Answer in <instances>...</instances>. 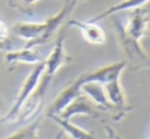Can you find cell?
<instances>
[{
    "label": "cell",
    "mask_w": 150,
    "mask_h": 139,
    "mask_svg": "<svg viewBox=\"0 0 150 139\" xmlns=\"http://www.w3.org/2000/svg\"><path fill=\"white\" fill-rule=\"evenodd\" d=\"M126 68L127 64L125 60L109 64L92 72L82 74V81H83V84L87 82H97V83L105 85L115 80H120V76Z\"/></svg>",
    "instance_id": "8992f818"
},
{
    "label": "cell",
    "mask_w": 150,
    "mask_h": 139,
    "mask_svg": "<svg viewBox=\"0 0 150 139\" xmlns=\"http://www.w3.org/2000/svg\"><path fill=\"white\" fill-rule=\"evenodd\" d=\"M55 139H71L69 137V136L67 135V134L64 133L63 131H61L60 133H59V135L57 134V136H56V138Z\"/></svg>",
    "instance_id": "d6986e66"
},
{
    "label": "cell",
    "mask_w": 150,
    "mask_h": 139,
    "mask_svg": "<svg viewBox=\"0 0 150 139\" xmlns=\"http://www.w3.org/2000/svg\"><path fill=\"white\" fill-rule=\"evenodd\" d=\"M82 93L93 102L100 111H112V106L107 99L104 86L97 82H87L82 85Z\"/></svg>",
    "instance_id": "8fae6325"
},
{
    "label": "cell",
    "mask_w": 150,
    "mask_h": 139,
    "mask_svg": "<svg viewBox=\"0 0 150 139\" xmlns=\"http://www.w3.org/2000/svg\"><path fill=\"white\" fill-rule=\"evenodd\" d=\"M77 3V0H65L59 11L46 21L40 23H16L11 29L12 33L26 41V47L42 45L59 29L67 16L75 9Z\"/></svg>",
    "instance_id": "7a4b0ae2"
},
{
    "label": "cell",
    "mask_w": 150,
    "mask_h": 139,
    "mask_svg": "<svg viewBox=\"0 0 150 139\" xmlns=\"http://www.w3.org/2000/svg\"><path fill=\"white\" fill-rule=\"evenodd\" d=\"M44 69V60L40 64L35 65L34 69L30 72L27 78L25 79L24 83H23L22 87H21L20 91L18 93L16 100H14L13 104H12L11 109L6 113V115L2 118L1 122L2 123H12L16 122V119L18 118L21 111H22L23 106L29 99V97L32 95L34 91L36 90L38 86V83L40 81V78L43 73Z\"/></svg>",
    "instance_id": "277c9868"
},
{
    "label": "cell",
    "mask_w": 150,
    "mask_h": 139,
    "mask_svg": "<svg viewBox=\"0 0 150 139\" xmlns=\"http://www.w3.org/2000/svg\"><path fill=\"white\" fill-rule=\"evenodd\" d=\"M48 118L59 125L62 131L71 139H97L93 133L73 124L71 120L62 119L59 116H49Z\"/></svg>",
    "instance_id": "5bb4252c"
},
{
    "label": "cell",
    "mask_w": 150,
    "mask_h": 139,
    "mask_svg": "<svg viewBox=\"0 0 150 139\" xmlns=\"http://www.w3.org/2000/svg\"><path fill=\"white\" fill-rule=\"evenodd\" d=\"M67 27H75L79 29L84 39L93 45H103L106 42V34L103 28H101L97 23H92L89 21L69 20Z\"/></svg>",
    "instance_id": "30bf717a"
},
{
    "label": "cell",
    "mask_w": 150,
    "mask_h": 139,
    "mask_svg": "<svg viewBox=\"0 0 150 139\" xmlns=\"http://www.w3.org/2000/svg\"><path fill=\"white\" fill-rule=\"evenodd\" d=\"M77 1H78V2H85L86 0H77Z\"/></svg>",
    "instance_id": "ffe728a7"
},
{
    "label": "cell",
    "mask_w": 150,
    "mask_h": 139,
    "mask_svg": "<svg viewBox=\"0 0 150 139\" xmlns=\"http://www.w3.org/2000/svg\"><path fill=\"white\" fill-rule=\"evenodd\" d=\"M12 50V41L8 38L0 40V51H9Z\"/></svg>",
    "instance_id": "2e32d148"
},
{
    "label": "cell",
    "mask_w": 150,
    "mask_h": 139,
    "mask_svg": "<svg viewBox=\"0 0 150 139\" xmlns=\"http://www.w3.org/2000/svg\"><path fill=\"white\" fill-rule=\"evenodd\" d=\"M4 62L9 66L16 64L37 65L43 62V60L39 55V53L34 49V47L24 46L21 49L6 51L5 55H4Z\"/></svg>",
    "instance_id": "7c38bea8"
},
{
    "label": "cell",
    "mask_w": 150,
    "mask_h": 139,
    "mask_svg": "<svg viewBox=\"0 0 150 139\" xmlns=\"http://www.w3.org/2000/svg\"><path fill=\"white\" fill-rule=\"evenodd\" d=\"M115 34L120 50L127 57V67L136 71H148L150 70V56L142 46L141 41L133 39L126 32L122 24L117 18H113Z\"/></svg>",
    "instance_id": "3957f363"
},
{
    "label": "cell",
    "mask_w": 150,
    "mask_h": 139,
    "mask_svg": "<svg viewBox=\"0 0 150 139\" xmlns=\"http://www.w3.org/2000/svg\"><path fill=\"white\" fill-rule=\"evenodd\" d=\"M103 86H104L107 99L112 106L113 121H122L128 115L129 111L132 109V106L129 104L125 90L120 84V80H115V81L107 83Z\"/></svg>",
    "instance_id": "5b68a950"
},
{
    "label": "cell",
    "mask_w": 150,
    "mask_h": 139,
    "mask_svg": "<svg viewBox=\"0 0 150 139\" xmlns=\"http://www.w3.org/2000/svg\"><path fill=\"white\" fill-rule=\"evenodd\" d=\"M7 35H8L7 26H6L3 22H1V21H0V40L7 38Z\"/></svg>",
    "instance_id": "e0dca14e"
},
{
    "label": "cell",
    "mask_w": 150,
    "mask_h": 139,
    "mask_svg": "<svg viewBox=\"0 0 150 139\" xmlns=\"http://www.w3.org/2000/svg\"><path fill=\"white\" fill-rule=\"evenodd\" d=\"M150 25V16L145 8L139 7L131 10L128 24L124 26L125 32L133 39L141 41L146 36Z\"/></svg>",
    "instance_id": "ba28073f"
},
{
    "label": "cell",
    "mask_w": 150,
    "mask_h": 139,
    "mask_svg": "<svg viewBox=\"0 0 150 139\" xmlns=\"http://www.w3.org/2000/svg\"><path fill=\"white\" fill-rule=\"evenodd\" d=\"M65 29H67V25L64 28L59 31V34H58V37L56 39L55 44H54L53 49L51 50L47 58L44 60L43 73L41 75L37 88L32 93L29 99L27 100V102L23 106L22 111L18 115V118L22 121L35 117V115L41 109L45 92L47 91L48 86L51 83L55 74L57 73V71L61 67L69 64L73 60L64 48V41L65 37H67Z\"/></svg>",
    "instance_id": "6da1fadb"
},
{
    "label": "cell",
    "mask_w": 150,
    "mask_h": 139,
    "mask_svg": "<svg viewBox=\"0 0 150 139\" xmlns=\"http://www.w3.org/2000/svg\"><path fill=\"white\" fill-rule=\"evenodd\" d=\"M150 0H122V1L117 2L113 5H110L103 11L95 14L94 16H92L88 21L92 23H98L99 21H102L104 18H108V16H113L117 12L125 11V10H133L139 7H143Z\"/></svg>",
    "instance_id": "4fadbf2b"
},
{
    "label": "cell",
    "mask_w": 150,
    "mask_h": 139,
    "mask_svg": "<svg viewBox=\"0 0 150 139\" xmlns=\"http://www.w3.org/2000/svg\"><path fill=\"white\" fill-rule=\"evenodd\" d=\"M82 85H83V81H82V77L80 75L69 86H67L64 89L61 90L59 94L55 97V99L52 101V104L48 107L47 117L58 116L74 99H76L78 96L81 95Z\"/></svg>",
    "instance_id": "52a82bcc"
},
{
    "label": "cell",
    "mask_w": 150,
    "mask_h": 139,
    "mask_svg": "<svg viewBox=\"0 0 150 139\" xmlns=\"http://www.w3.org/2000/svg\"><path fill=\"white\" fill-rule=\"evenodd\" d=\"M38 124L39 122H34L28 127L22 128L11 135L2 139H42L38 135Z\"/></svg>",
    "instance_id": "9a60e30c"
},
{
    "label": "cell",
    "mask_w": 150,
    "mask_h": 139,
    "mask_svg": "<svg viewBox=\"0 0 150 139\" xmlns=\"http://www.w3.org/2000/svg\"><path fill=\"white\" fill-rule=\"evenodd\" d=\"M149 139H150V137H149Z\"/></svg>",
    "instance_id": "7402d4cb"
},
{
    "label": "cell",
    "mask_w": 150,
    "mask_h": 139,
    "mask_svg": "<svg viewBox=\"0 0 150 139\" xmlns=\"http://www.w3.org/2000/svg\"><path fill=\"white\" fill-rule=\"evenodd\" d=\"M20 1L22 2L23 4H25V5L31 6V5H33V4H35L36 2L40 1V0H20Z\"/></svg>",
    "instance_id": "ac0fdd59"
},
{
    "label": "cell",
    "mask_w": 150,
    "mask_h": 139,
    "mask_svg": "<svg viewBox=\"0 0 150 139\" xmlns=\"http://www.w3.org/2000/svg\"><path fill=\"white\" fill-rule=\"evenodd\" d=\"M147 72H149V73H150V70H148V71H147Z\"/></svg>",
    "instance_id": "44dd1931"
},
{
    "label": "cell",
    "mask_w": 150,
    "mask_h": 139,
    "mask_svg": "<svg viewBox=\"0 0 150 139\" xmlns=\"http://www.w3.org/2000/svg\"><path fill=\"white\" fill-rule=\"evenodd\" d=\"M60 118L71 120L75 116H87V117L98 119L100 117V109L83 93L74 99L59 113Z\"/></svg>",
    "instance_id": "9c48e42d"
}]
</instances>
